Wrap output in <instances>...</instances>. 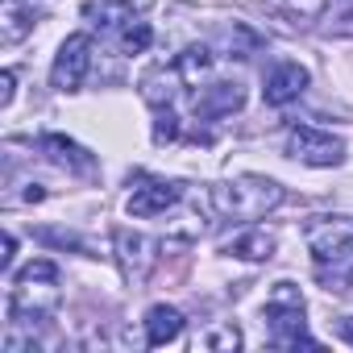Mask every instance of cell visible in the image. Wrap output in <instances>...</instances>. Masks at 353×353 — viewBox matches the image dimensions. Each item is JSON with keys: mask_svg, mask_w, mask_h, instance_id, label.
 Here are the masks:
<instances>
[{"mask_svg": "<svg viewBox=\"0 0 353 353\" xmlns=\"http://www.w3.org/2000/svg\"><path fill=\"white\" fill-rule=\"evenodd\" d=\"M150 42H154L150 21H129V26L121 30V50H125V54H141V50H150Z\"/></svg>", "mask_w": 353, "mask_h": 353, "instance_id": "cell-16", "label": "cell"}, {"mask_svg": "<svg viewBox=\"0 0 353 353\" xmlns=\"http://www.w3.org/2000/svg\"><path fill=\"white\" fill-rule=\"evenodd\" d=\"M179 133H183L179 117H174L170 108H158V121H154V141H158V145H170V141H179Z\"/></svg>", "mask_w": 353, "mask_h": 353, "instance_id": "cell-17", "label": "cell"}, {"mask_svg": "<svg viewBox=\"0 0 353 353\" xmlns=\"http://www.w3.org/2000/svg\"><path fill=\"white\" fill-rule=\"evenodd\" d=\"M287 154L307 166H336L345 158V141L336 133H324L316 125H295L287 133Z\"/></svg>", "mask_w": 353, "mask_h": 353, "instance_id": "cell-5", "label": "cell"}, {"mask_svg": "<svg viewBox=\"0 0 353 353\" xmlns=\"http://www.w3.org/2000/svg\"><path fill=\"white\" fill-rule=\"evenodd\" d=\"M117 258H121V270H125L129 283H145L150 262H154L145 237H137V233H129V229H117Z\"/></svg>", "mask_w": 353, "mask_h": 353, "instance_id": "cell-11", "label": "cell"}, {"mask_svg": "<svg viewBox=\"0 0 353 353\" xmlns=\"http://www.w3.org/2000/svg\"><path fill=\"white\" fill-rule=\"evenodd\" d=\"M287 5L299 13V17H320L328 9V0H287Z\"/></svg>", "mask_w": 353, "mask_h": 353, "instance_id": "cell-20", "label": "cell"}, {"mask_svg": "<svg viewBox=\"0 0 353 353\" xmlns=\"http://www.w3.org/2000/svg\"><path fill=\"white\" fill-rule=\"evenodd\" d=\"M174 67H179V75H183V83H196L208 67H212V54H208V46H188L179 59H174Z\"/></svg>", "mask_w": 353, "mask_h": 353, "instance_id": "cell-15", "label": "cell"}, {"mask_svg": "<svg viewBox=\"0 0 353 353\" xmlns=\"http://www.w3.org/2000/svg\"><path fill=\"white\" fill-rule=\"evenodd\" d=\"M38 241H46V245H71V250H83V241L75 237V233H63V229H38Z\"/></svg>", "mask_w": 353, "mask_h": 353, "instance_id": "cell-18", "label": "cell"}, {"mask_svg": "<svg viewBox=\"0 0 353 353\" xmlns=\"http://www.w3.org/2000/svg\"><path fill=\"white\" fill-rule=\"evenodd\" d=\"M179 88H183V75H179V67H150L145 75H141V100L145 104H154V108H170L174 104V96H179Z\"/></svg>", "mask_w": 353, "mask_h": 353, "instance_id": "cell-10", "label": "cell"}, {"mask_svg": "<svg viewBox=\"0 0 353 353\" xmlns=\"http://www.w3.org/2000/svg\"><path fill=\"white\" fill-rule=\"evenodd\" d=\"M204 345H208V349H237V345H241V332H237V328L229 324V328H221V332H212V336H208Z\"/></svg>", "mask_w": 353, "mask_h": 353, "instance_id": "cell-19", "label": "cell"}, {"mask_svg": "<svg viewBox=\"0 0 353 353\" xmlns=\"http://www.w3.org/2000/svg\"><path fill=\"white\" fill-rule=\"evenodd\" d=\"M336 332H341V336H345V341H349V345H353V316H345V320H341V324H336Z\"/></svg>", "mask_w": 353, "mask_h": 353, "instance_id": "cell-23", "label": "cell"}, {"mask_svg": "<svg viewBox=\"0 0 353 353\" xmlns=\"http://www.w3.org/2000/svg\"><path fill=\"white\" fill-rule=\"evenodd\" d=\"M225 254L245 258V262H266V258L274 254V233L262 229V225H250V229H241L237 237L225 241Z\"/></svg>", "mask_w": 353, "mask_h": 353, "instance_id": "cell-14", "label": "cell"}, {"mask_svg": "<svg viewBox=\"0 0 353 353\" xmlns=\"http://www.w3.org/2000/svg\"><path fill=\"white\" fill-rule=\"evenodd\" d=\"M303 241L316 262V279L328 291H349L353 283V216H312Z\"/></svg>", "mask_w": 353, "mask_h": 353, "instance_id": "cell-1", "label": "cell"}, {"mask_svg": "<svg viewBox=\"0 0 353 353\" xmlns=\"http://www.w3.org/2000/svg\"><path fill=\"white\" fill-rule=\"evenodd\" d=\"M208 200L229 221H258V216H266L270 208L283 204V188L274 179H262V174H241L233 183L208 188Z\"/></svg>", "mask_w": 353, "mask_h": 353, "instance_id": "cell-2", "label": "cell"}, {"mask_svg": "<svg viewBox=\"0 0 353 353\" xmlns=\"http://www.w3.org/2000/svg\"><path fill=\"white\" fill-rule=\"evenodd\" d=\"M303 88H307V71H303L299 63H279V67L266 75V88H262V96H266V104L283 108V104L299 100V96H303Z\"/></svg>", "mask_w": 353, "mask_h": 353, "instance_id": "cell-9", "label": "cell"}, {"mask_svg": "<svg viewBox=\"0 0 353 353\" xmlns=\"http://www.w3.org/2000/svg\"><path fill=\"white\" fill-rule=\"evenodd\" d=\"M54 303H59V266H54L50 258H38V262H30V266L13 279L9 320H13V324L42 320Z\"/></svg>", "mask_w": 353, "mask_h": 353, "instance_id": "cell-3", "label": "cell"}, {"mask_svg": "<svg viewBox=\"0 0 353 353\" xmlns=\"http://www.w3.org/2000/svg\"><path fill=\"white\" fill-rule=\"evenodd\" d=\"M38 145H42V154H46L54 166H63L67 174H79V179L96 174V158H92L83 145H75L71 137H63V133H46Z\"/></svg>", "mask_w": 353, "mask_h": 353, "instance_id": "cell-8", "label": "cell"}, {"mask_svg": "<svg viewBox=\"0 0 353 353\" xmlns=\"http://www.w3.org/2000/svg\"><path fill=\"white\" fill-rule=\"evenodd\" d=\"M92 67V38L88 34H71L63 46H59V59H54V71H50V83L59 92H75L83 83Z\"/></svg>", "mask_w": 353, "mask_h": 353, "instance_id": "cell-6", "label": "cell"}, {"mask_svg": "<svg viewBox=\"0 0 353 353\" xmlns=\"http://www.w3.org/2000/svg\"><path fill=\"white\" fill-rule=\"evenodd\" d=\"M266 324H270V341L287 345V349H316V341L303 332V295L295 283H274L270 299H266Z\"/></svg>", "mask_w": 353, "mask_h": 353, "instance_id": "cell-4", "label": "cell"}, {"mask_svg": "<svg viewBox=\"0 0 353 353\" xmlns=\"http://www.w3.org/2000/svg\"><path fill=\"white\" fill-rule=\"evenodd\" d=\"M179 332H183V316H179V307L154 303V307L145 312V345H150V349L179 341Z\"/></svg>", "mask_w": 353, "mask_h": 353, "instance_id": "cell-13", "label": "cell"}, {"mask_svg": "<svg viewBox=\"0 0 353 353\" xmlns=\"http://www.w3.org/2000/svg\"><path fill=\"white\" fill-rule=\"evenodd\" d=\"M13 254H17V237H13V233H5V254H0V266H5V274L13 270Z\"/></svg>", "mask_w": 353, "mask_h": 353, "instance_id": "cell-22", "label": "cell"}, {"mask_svg": "<svg viewBox=\"0 0 353 353\" xmlns=\"http://www.w3.org/2000/svg\"><path fill=\"white\" fill-rule=\"evenodd\" d=\"M13 92H17V88H13V71H5V75H0V108L13 104Z\"/></svg>", "mask_w": 353, "mask_h": 353, "instance_id": "cell-21", "label": "cell"}, {"mask_svg": "<svg viewBox=\"0 0 353 353\" xmlns=\"http://www.w3.org/2000/svg\"><path fill=\"white\" fill-rule=\"evenodd\" d=\"M179 196H183L179 183H166V179H141V188H133V196H129V212L145 221V216H158V212L174 208V204H179Z\"/></svg>", "mask_w": 353, "mask_h": 353, "instance_id": "cell-7", "label": "cell"}, {"mask_svg": "<svg viewBox=\"0 0 353 353\" xmlns=\"http://www.w3.org/2000/svg\"><path fill=\"white\" fill-rule=\"evenodd\" d=\"M241 100H245V88H241V83H208V88L196 96V117H204V121L229 117V112L241 108Z\"/></svg>", "mask_w": 353, "mask_h": 353, "instance_id": "cell-12", "label": "cell"}]
</instances>
